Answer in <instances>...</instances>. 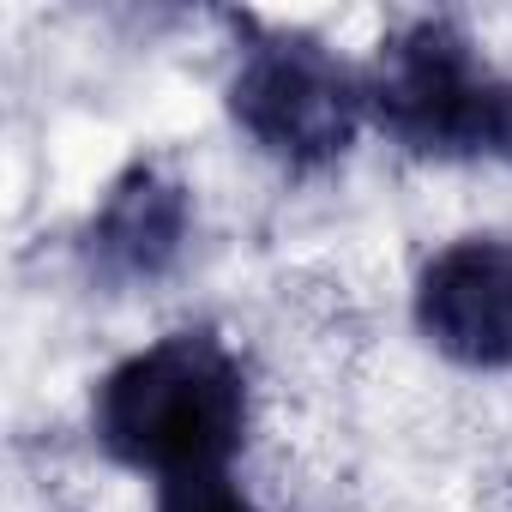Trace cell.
Returning a JSON list of instances; mask_svg holds the SVG:
<instances>
[{"instance_id":"277c9868","label":"cell","mask_w":512,"mask_h":512,"mask_svg":"<svg viewBox=\"0 0 512 512\" xmlns=\"http://www.w3.org/2000/svg\"><path fill=\"white\" fill-rule=\"evenodd\" d=\"M422 326L428 338L470 362H512V241H458L422 278Z\"/></svg>"},{"instance_id":"3957f363","label":"cell","mask_w":512,"mask_h":512,"mask_svg":"<svg viewBox=\"0 0 512 512\" xmlns=\"http://www.w3.org/2000/svg\"><path fill=\"white\" fill-rule=\"evenodd\" d=\"M235 115L241 127L278 157H332L350 145L356 127V91L338 61H326L302 37H278L253 55L235 79Z\"/></svg>"},{"instance_id":"7a4b0ae2","label":"cell","mask_w":512,"mask_h":512,"mask_svg":"<svg viewBox=\"0 0 512 512\" xmlns=\"http://www.w3.org/2000/svg\"><path fill=\"white\" fill-rule=\"evenodd\" d=\"M380 121L416 151H506L512 157V85L476 73L464 37L446 25H410L380 61Z\"/></svg>"},{"instance_id":"5b68a950","label":"cell","mask_w":512,"mask_h":512,"mask_svg":"<svg viewBox=\"0 0 512 512\" xmlns=\"http://www.w3.org/2000/svg\"><path fill=\"white\" fill-rule=\"evenodd\" d=\"M157 512H253L223 470H193V476H169L163 482V506Z\"/></svg>"},{"instance_id":"6da1fadb","label":"cell","mask_w":512,"mask_h":512,"mask_svg":"<svg viewBox=\"0 0 512 512\" xmlns=\"http://www.w3.org/2000/svg\"><path fill=\"white\" fill-rule=\"evenodd\" d=\"M241 374L211 338H169L127 368L109 374L97 398V428L109 452H121L139 470L193 476V470H223V458L241 440Z\"/></svg>"}]
</instances>
